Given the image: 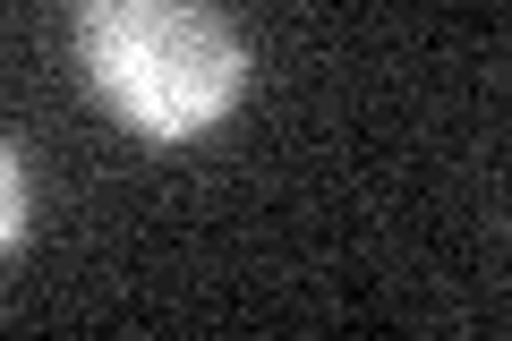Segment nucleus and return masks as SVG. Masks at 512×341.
<instances>
[{
	"label": "nucleus",
	"mask_w": 512,
	"mask_h": 341,
	"mask_svg": "<svg viewBox=\"0 0 512 341\" xmlns=\"http://www.w3.org/2000/svg\"><path fill=\"white\" fill-rule=\"evenodd\" d=\"M26 205H35V188H26V162H18V145L0 137V256L26 239Z\"/></svg>",
	"instance_id": "nucleus-2"
},
{
	"label": "nucleus",
	"mask_w": 512,
	"mask_h": 341,
	"mask_svg": "<svg viewBox=\"0 0 512 341\" xmlns=\"http://www.w3.org/2000/svg\"><path fill=\"white\" fill-rule=\"evenodd\" d=\"M77 69L154 145L205 137L214 120H231L239 86H248V52L214 0H86Z\"/></svg>",
	"instance_id": "nucleus-1"
}]
</instances>
